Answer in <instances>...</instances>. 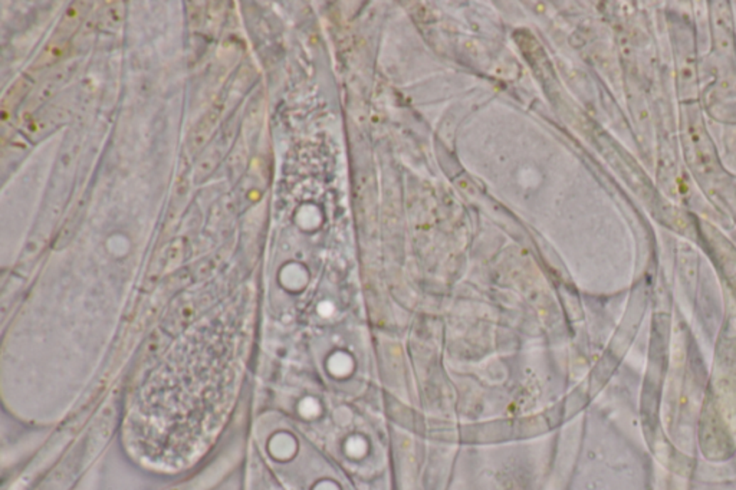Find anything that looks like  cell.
<instances>
[{
  "mask_svg": "<svg viewBox=\"0 0 736 490\" xmlns=\"http://www.w3.org/2000/svg\"><path fill=\"white\" fill-rule=\"evenodd\" d=\"M272 450L275 454L278 456H285V454H289L292 453L293 450V442L290 437L285 436V435H280L278 436L273 442H272Z\"/></svg>",
  "mask_w": 736,
  "mask_h": 490,
  "instance_id": "277c9868",
  "label": "cell"
},
{
  "mask_svg": "<svg viewBox=\"0 0 736 490\" xmlns=\"http://www.w3.org/2000/svg\"><path fill=\"white\" fill-rule=\"evenodd\" d=\"M321 407H320V403L314 398H305L301 405H300V411L303 412V415L305 417H315L318 412H320Z\"/></svg>",
  "mask_w": 736,
  "mask_h": 490,
  "instance_id": "5b68a950",
  "label": "cell"
},
{
  "mask_svg": "<svg viewBox=\"0 0 736 490\" xmlns=\"http://www.w3.org/2000/svg\"><path fill=\"white\" fill-rule=\"evenodd\" d=\"M698 115L690 117L688 125V159L696 170L702 173H710L713 170V149L709 142V137L705 131L703 124Z\"/></svg>",
  "mask_w": 736,
  "mask_h": 490,
  "instance_id": "6da1fadb",
  "label": "cell"
},
{
  "mask_svg": "<svg viewBox=\"0 0 736 490\" xmlns=\"http://www.w3.org/2000/svg\"><path fill=\"white\" fill-rule=\"evenodd\" d=\"M713 35L716 45L722 50H730L733 45V25L732 16L726 4H720V8L715 9L713 15Z\"/></svg>",
  "mask_w": 736,
  "mask_h": 490,
  "instance_id": "7a4b0ae2",
  "label": "cell"
},
{
  "mask_svg": "<svg viewBox=\"0 0 736 490\" xmlns=\"http://www.w3.org/2000/svg\"><path fill=\"white\" fill-rule=\"evenodd\" d=\"M327 367L332 376L345 377L349 373H352L354 363H352L351 356H348L347 353H335L334 356L330 357Z\"/></svg>",
  "mask_w": 736,
  "mask_h": 490,
  "instance_id": "3957f363",
  "label": "cell"
}]
</instances>
